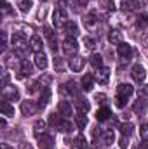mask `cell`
I'll use <instances>...</instances> for the list:
<instances>
[{"label": "cell", "mask_w": 148, "mask_h": 149, "mask_svg": "<svg viewBox=\"0 0 148 149\" xmlns=\"http://www.w3.org/2000/svg\"><path fill=\"white\" fill-rule=\"evenodd\" d=\"M68 12L65 10V9H56L54 12H52V24L56 26V30H61V28H65L66 24H68Z\"/></svg>", "instance_id": "6da1fadb"}, {"label": "cell", "mask_w": 148, "mask_h": 149, "mask_svg": "<svg viewBox=\"0 0 148 149\" xmlns=\"http://www.w3.org/2000/svg\"><path fill=\"white\" fill-rule=\"evenodd\" d=\"M132 111L136 113V114H140V116H143L147 113V88H143L138 94V99H136V102L132 106Z\"/></svg>", "instance_id": "7a4b0ae2"}, {"label": "cell", "mask_w": 148, "mask_h": 149, "mask_svg": "<svg viewBox=\"0 0 148 149\" xmlns=\"http://www.w3.org/2000/svg\"><path fill=\"white\" fill-rule=\"evenodd\" d=\"M63 52L66 54V56H75L77 54V50H78V43H77V40H75V37H66L65 40H63Z\"/></svg>", "instance_id": "3957f363"}, {"label": "cell", "mask_w": 148, "mask_h": 149, "mask_svg": "<svg viewBox=\"0 0 148 149\" xmlns=\"http://www.w3.org/2000/svg\"><path fill=\"white\" fill-rule=\"evenodd\" d=\"M84 66H85V59L82 57V56H72L70 57V61H68V68L75 71V73H80L82 70H84Z\"/></svg>", "instance_id": "277c9868"}, {"label": "cell", "mask_w": 148, "mask_h": 149, "mask_svg": "<svg viewBox=\"0 0 148 149\" xmlns=\"http://www.w3.org/2000/svg\"><path fill=\"white\" fill-rule=\"evenodd\" d=\"M2 97H4V101H12V102H16V101H19V90H18V87H4V90H2Z\"/></svg>", "instance_id": "5b68a950"}, {"label": "cell", "mask_w": 148, "mask_h": 149, "mask_svg": "<svg viewBox=\"0 0 148 149\" xmlns=\"http://www.w3.org/2000/svg\"><path fill=\"white\" fill-rule=\"evenodd\" d=\"M131 76H132V80H134V81L143 83V81H145V78H147V71H145V68H143L141 64H134V66H132V70H131Z\"/></svg>", "instance_id": "8992f818"}, {"label": "cell", "mask_w": 148, "mask_h": 149, "mask_svg": "<svg viewBox=\"0 0 148 149\" xmlns=\"http://www.w3.org/2000/svg\"><path fill=\"white\" fill-rule=\"evenodd\" d=\"M110 73H111L110 68L103 66V68H98V70H96V76H94V78L98 80V83L106 85V83H108V80H110Z\"/></svg>", "instance_id": "52a82bcc"}, {"label": "cell", "mask_w": 148, "mask_h": 149, "mask_svg": "<svg viewBox=\"0 0 148 149\" xmlns=\"http://www.w3.org/2000/svg\"><path fill=\"white\" fill-rule=\"evenodd\" d=\"M132 92H134V88H132V85H129V83H120V85L117 87V97H122V99H125V101L132 95Z\"/></svg>", "instance_id": "ba28073f"}, {"label": "cell", "mask_w": 148, "mask_h": 149, "mask_svg": "<svg viewBox=\"0 0 148 149\" xmlns=\"http://www.w3.org/2000/svg\"><path fill=\"white\" fill-rule=\"evenodd\" d=\"M26 42H28V40L25 37V33H19V31H18V33L12 35V47L18 49V50L25 49V47H26Z\"/></svg>", "instance_id": "9c48e42d"}, {"label": "cell", "mask_w": 148, "mask_h": 149, "mask_svg": "<svg viewBox=\"0 0 148 149\" xmlns=\"http://www.w3.org/2000/svg\"><path fill=\"white\" fill-rule=\"evenodd\" d=\"M117 52H118V57L120 59H124V61H127L129 57H131V54H132V47L129 45V43H120L118 47H117Z\"/></svg>", "instance_id": "30bf717a"}, {"label": "cell", "mask_w": 148, "mask_h": 149, "mask_svg": "<svg viewBox=\"0 0 148 149\" xmlns=\"http://www.w3.org/2000/svg\"><path fill=\"white\" fill-rule=\"evenodd\" d=\"M21 113H23V116H33V114L37 113L35 102H33V101H25V102H21Z\"/></svg>", "instance_id": "8fae6325"}, {"label": "cell", "mask_w": 148, "mask_h": 149, "mask_svg": "<svg viewBox=\"0 0 148 149\" xmlns=\"http://www.w3.org/2000/svg\"><path fill=\"white\" fill-rule=\"evenodd\" d=\"M33 61H35V66H37L38 70H45V68H47V64H49L45 52H35Z\"/></svg>", "instance_id": "7c38bea8"}, {"label": "cell", "mask_w": 148, "mask_h": 149, "mask_svg": "<svg viewBox=\"0 0 148 149\" xmlns=\"http://www.w3.org/2000/svg\"><path fill=\"white\" fill-rule=\"evenodd\" d=\"M84 26H85V30H89V31H94L96 28H98V19H96V14L92 12V14H87L85 17H84Z\"/></svg>", "instance_id": "4fadbf2b"}, {"label": "cell", "mask_w": 148, "mask_h": 149, "mask_svg": "<svg viewBox=\"0 0 148 149\" xmlns=\"http://www.w3.org/2000/svg\"><path fill=\"white\" fill-rule=\"evenodd\" d=\"M58 111H59L61 116L68 118V116H72V114H73V108H72V104H70L68 101H61V102L58 104Z\"/></svg>", "instance_id": "5bb4252c"}, {"label": "cell", "mask_w": 148, "mask_h": 149, "mask_svg": "<svg viewBox=\"0 0 148 149\" xmlns=\"http://www.w3.org/2000/svg\"><path fill=\"white\" fill-rule=\"evenodd\" d=\"M92 88H94V76L92 74H84L82 76V90L91 92Z\"/></svg>", "instance_id": "9a60e30c"}, {"label": "cell", "mask_w": 148, "mask_h": 149, "mask_svg": "<svg viewBox=\"0 0 148 149\" xmlns=\"http://www.w3.org/2000/svg\"><path fill=\"white\" fill-rule=\"evenodd\" d=\"M110 116H111V111H110V108H106V106H103L101 109H98V113H96V120L98 121H106Z\"/></svg>", "instance_id": "2e32d148"}, {"label": "cell", "mask_w": 148, "mask_h": 149, "mask_svg": "<svg viewBox=\"0 0 148 149\" xmlns=\"http://www.w3.org/2000/svg\"><path fill=\"white\" fill-rule=\"evenodd\" d=\"M30 49L33 52H42V38L33 35V37L30 38Z\"/></svg>", "instance_id": "e0dca14e"}, {"label": "cell", "mask_w": 148, "mask_h": 149, "mask_svg": "<svg viewBox=\"0 0 148 149\" xmlns=\"http://www.w3.org/2000/svg\"><path fill=\"white\" fill-rule=\"evenodd\" d=\"M108 40H110V43H113V45H120L122 43V33L118 30H111L110 35H108Z\"/></svg>", "instance_id": "ac0fdd59"}, {"label": "cell", "mask_w": 148, "mask_h": 149, "mask_svg": "<svg viewBox=\"0 0 148 149\" xmlns=\"http://www.w3.org/2000/svg\"><path fill=\"white\" fill-rule=\"evenodd\" d=\"M45 121H42V120H38V121H35V125H33V130H35V137H42L44 134H45Z\"/></svg>", "instance_id": "d6986e66"}, {"label": "cell", "mask_w": 148, "mask_h": 149, "mask_svg": "<svg viewBox=\"0 0 148 149\" xmlns=\"http://www.w3.org/2000/svg\"><path fill=\"white\" fill-rule=\"evenodd\" d=\"M113 141H115V134H113V130H108V132L101 134V142H103V146H111Z\"/></svg>", "instance_id": "ffe728a7"}, {"label": "cell", "mask_w": 148, "mask_h": 149, "mask_svg": "<svg viewBox=\"0 0 148 149\" xmlns=\"http://www.w3.org/2000/svg\"><path fill=\"white\" fill-rule=\"evenodd\" d=\"M0 111L4 113V116H14V108L9 104V101H2L0 102Z\"/></svg>", "instance_id": "44dd1931"}, {"label": "cell", "mask_w": 148, "mask_h": 149, "mask_svg": "<svg viewBox=\"0 0 148 149\" xmlns=\"http://www.w3.org/2000/svg\"><path fill=\"white\" fill-rule=\"evenodd\" d=\"M87 141H85V137L84 135H77L73 139V149H87Z\"/></svg>", "instance_id": "7402d4cb"}, {"label": "cell", "mask_w": 148, "mask_h": 149, "mask_svg": "<svg viewBox=\"0 0 148 149\" xmlns=\"http://www.w3.org/2000/svg\"><path fill=\"white\" fill-rule=\"evenodd\" d=\"M51 99V90L49 88H44V92L40 94V101H38V108H45L47 102Z\"/></svg>", "instance_id": "603a6c76"}, {"label": "cell", "mask_w": 148, "mask_h": 149, "mask_svg": "<svg viewBox=\"0 0 148 149\" xmlns=\"http://www.w3.org/2000/svg\"><path fill=\"white\" fill-rule=\"evenodd\" d=\"M32 71H33L32 64H30L28 61H23V64H21V70H19V74H18V76H19V78H23V76H26V74L30 76V74H32Z\"/></svg>", "instance_id": "cb8c5ba5"}, {"label": "cell", "mask_w": 148, "mask_h": 149, "mask_svg": "<svg viewBox=\"0 0 148 149\" xmlns=\"http://www.w3.org/2000/svg\"><path fill=\"white\" fill-rule=\"evenodd\" d=\"M91 66L92 68H103V56L101 54H92L91 56Z\"/></svg>", "instance_id": "d4e9b609"}, {"label": "cell", "mask_w": 148, "mask_h": 149, "mask_svg": "<svg viewBox=\"0 0 148 149\" xmlns=\"http://www.w3.org/2000/svg\"><path fill=\"white\" fill-rule=\"evenodd\" d=\"M75 123H77V127H78L80 130H84V128L87 127V116H85L84 113H78V114L75 116Z\"/></svg>", "instance_id": "484cf974"}, {"label": "cell", "mask_w": 148, "mask_h": 149, "mask_svg": "<svg viewBox=\"0 0 148 149\" xmlns=\"http://www.w3.org/2000/svg\"><path fill=\"white\" fill-rule=\"evenodd\" d=\"M59 132H72V123H70V120H66V118H61V121L58 123V127H56Z\"/></svg>", "instance_id": "4316f807"}, {"label": "cell", "mask_w": 148, "mask_h": 149, "mask_svg": "<svg viewBox=\"0 0 148 149\" xmlns=\"http://www.w3.org/2000/svg\"><path fill=\"white\" fill-rule=\"evenodd\" d=\"M65 30H66L68 37H77L78 35V28H77V24H75L73 21H68V24L65 26Z\"/></svg>", "instance_id": "83f0119b"}, {"label": "cell", "mask_w": 148, "mask_h": 149, "mask_svg": "<svg viewBox=\"0 0 148 149\" xmlns=\"http://www.w3.org/2000/svg\"><path fill=\"white\" fill-rule=\"evenodd\" d=\"M32 5H33L32 0H18V7H19L21 12H28L32 9Z\"/></svg>", "instance_id": "f1b7e54d"}, {"label": "cell", "mask_w": 148, "mask_h": 149, "mask_svg": "<svg viewBox=\"0 0 148 149\" xmlns=\"http://www.w3.org/2000/svg\"><path fill=\"white\" fill-rule=\"evenodd\" d=\"M77 108H78V113H87L89 108H91V104H89V101H85V99H78V101H77Z\"/></svg>", "instance_id": "f546056e"}, {"label": "cell", "mask_w": 148, "mask_h": 149, "mask_svg": "<svg viewBox=\"0 0 148 149\" xmlns=\"http://www.w3.org/2000/svg\"><path fill=\"white\" fill-rule=\"evenodd\" d=\"M51 81H52V76H51V74H47V73L42 74V76L38 78V85H42V88H47V85H49Z\"/></svg>", "instance_id": "4dcf8cb0"}, {"label": "cell", "mask_w": 148, "mask_h": 149, "mask_svg": "<svg viewBox=\"0 0 148 149\" xmlns=\"http://www.w3.org/2000/svg\"><path fill=\"white\" fill-rule=\"evenodd\" d=\"M136 24H138V28L145 30V28L148 26V16L147 14H141V16L138 17V21H136Z\"/></svg>", "instance_id": "1f68e13d"}, {"label": "cell", "mask_w": 148, "mask_h": 149, "mask_svg": "<svg viewBox=\"0 0 148 149\" xmlns=\"http://www.w3.org/2000/svg\"><path fill=\"white\" fill-rule=\"evenodd\" d=\"M140 137H141L145 142H148V123H143V125L140 127Z\"/></svg>", "instance_id": "d6a6232c"}, {"label": "cell", "mask_w": 148, "mask_h": 149, "mask_svg": "<svg viewBox=\"0 0 148 149\" xmlns=\"http://www.w3.org/2000/svg\"><path fill=\"white\" fill-rule=\"evenodd\" d=\"M54 70L56 71H65V63L61 57H54Z\"/></svg>", "instance_id": "836d02e7"}, {"label": "cell", "mask_w": 148, "mask_h": 149, "mask_svg": "<svg viewBox=\"0 0 148 149\" xmlns=\"http://www.w3.org/2000/svg\"><path fill=\"white\" fill-rule=\"evenodd\" d=\"M84 45H85L89 50H92V49L96 47V40H94V38H91V37H85V38H84Z\"/></svg>", "instance_id": "e575fe53"}, {"label": "cell", "mask_w": 148, "mask_h": 149, "mask_svg": "<svg viewBox=\"0 0 148 149\" xmlns=\"http://www.w3.org/2000/svg\"><path fill=\"white\" fill-rule=\"evenodd\" d=\"M118 146H120V149L129 148V135H122V137L118 139Z\"/></svg>", "instance_id": "d590c367"}, {"label": "cell", "mask_w": 148, "mask_h": 149, "mask_svg": "<svg viewBox=\"0 0 148 149\" xmlns=\"http://www.w3.org/2000/svg\"><path fill=\"white\" fill-rule=\"evenodd\" d=\"M132 130H134V127H132L131 123H124V125H122V135H131Z\"/></svg>", "instance_id": "8d00e7d4"}, {"label": "cell", "mask_w": 148, "mask_h": 149, "mask_svg": "<svg viewBox=\"0 0 148 149\" xmlns=\"http://www.w3.org/2000/svg\"><path fill=\"white\" fill-rule=\"evenodd\" d=\"M65 88H66V92H68V94H72V95H77V85H75V81H70V83H66V85H65Z\"/></svg>", "instance_id": "74e56055"}, {"label": "cell", "mask_w": 148, "mask_h": 149, "mask_svg": "<svg viewBox=\"0 0 148 149\" xmlns=\"http://www.w3.org/2000/svg\"><path fill=\"white\" fill-rule=\"evenodd\" d=\"M59 121H61V118H59L56 113H52V114L49 116V123H51L52 127H58V123H59Z\"/></svg>", "instance_id": "f35d334b"}, {"label": "cell", "mask_w": 148, "mask_h": 149, "mask_svg": "<svg viewBox=\"0 0 148 149\" xmlns=\"http://www.w3.org/2000/svg\"><path fill=\"white\" fill-rule=\"evenodd\" d=\"M2 9H4V14H9L11 12V5L7 0H2Z\"/></svg>", "instance_id": "ab89813d"}, {"label": "cell", "mask_w": 148, "mask_h": 149, "mask_svg": "<svg viewBox=\"0 0 148 149\" xmlns=\"http://www.w3.org/2000/svg\"><path fill=\"white\" fill-rule=\"evenodd\" d=\"M125 99H122V97H115V104H117V108H124L125 106Z\"/></svg>", "instance_id": "60d3db41"}, {"label": "cell", "mask_w": 148, "mask_h": 149, "mask_svg": "<svg viewBox=\"0 0 148 149\" xmlns=\"http://www.w3.org/2000/svg\"><path fill=\"white\" fill-rule=\"evenodd\" d=\"M5 49H7V33L2 31V50H5Z\"/></svg>", "instance_id": "b9f144b4"}, {"label": "cell", "mask_w": 148, "mask_h": 149, "mask_svg": "<svg viewBox=\"0 0 148 149\" xmlns=\"http://www.w3.org/2000/svg\"><path fill=\"white\" fill-rule=\"evenodd\" d=\"M44 31H45V38H47V40H49V38H52V37H54V31H52V30H51L49 26H47V28H45Z\"/></svg>", "instance_id": "7bdbcfd3"}, {"label": "cell", "mask_w": 148, "mask_h": 149, "mask_svg": "<svg viewBox=\"0 0 148 149\" xmlns=\"http://www.w3.org/2000/svg\"><path fill=\"white\" fill-rule=\"evenodd\" d=\"M94 99H96V101H105V99H106V95H105V94H96V95H94Z\"/></svg>", "instance_id": "ee69618b"}, {"label": "cell", "mask_w": 148, "mask_h": 149, "mask_svg": "<svg viewBox=\"0 0 148 149\" xmlns=\"http://www.w3.org/2000/svg\"><path fill=\"white\" fill-rule=\"evenodd\" d=\"M106 7H108L110 10H113V9H115V3H113V0H108V2H106Z\"/></svg>", "instance_id": "f6af8a7d"}, {"label": "cell", "mask_w": 148, "mask_h": 149, "mask_svg": "<svg viewBox=\"0 0 148 149\" xmlns=\"http://www.w3.org/2000/svg\"><path fill=\"white\" fill-rule=\"evenodd\" d=\"M87 2H89V0H77V5H84V7H85Z\"/></svg>", "instance_id": "bcb514c9"}, {"label": "cell", "mask_w": 148, "mask_h": 149, "mask_svg": "<svg viewBox=\"0 0 148 149\" xmlns=\"http://www.w3.org/2000/svg\"><path fill=\"white\" fill-rule=\"evenodd\" d=\"M19 149H33V148H32V144H21Z\"/></svg>", "instance_id": "7dc6e473"}, {"label": "cell", "mask_w": 148, "mask_h": 149, "mask_svg": "<svg viewBox=\"0 0 148 149\" xmlns=\"http://www.w3.org/2000/svg\"><path fill=\"white\" fill-rule=\"evenodd\" d=\"M0 149H14V148H11L9 144H2V146H0Z\"/></svg>", "instance_id": "c3c4849f"}, {"label": "cell", "mask_w": 148, "mask_h": 149, "mask_svg": "<svg viewBox=\"0 0 148 149\" xmlns=\"http://www.w3.org/2000/svg\"><path fill=\"white\" fill-rule=\"evenodd\" d=\"M138 149H148V144L145 142V141H143V144H141V146H140Z\"/></svg>", "instance_id": "681fc988"}]
</instances>
